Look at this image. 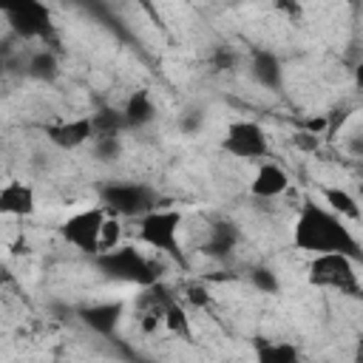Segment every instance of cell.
<instances>
[{
	"instance_id": "14",
	"label": "cell",
	"mask_w": 363,
	"mask_h": 363,
	"mask_svg": "<svg viewBox=\"0 0 363 363\" xmlns=\"http://www.w3.org/2000/svg\"><path fill=\"white\" fill-rule=\"evenodd\" d=\"M79 315H82V323H85L88 329H94V332H99V335H111V332L116 329L119 318H122V303H111V301H105V303H91V306H85Z\"/></svg>"
},
{
	"instance_id": "6",
	"label": "cell",
	"mask_w": 363,
	"mask_h": 363,
	"mask_svg": "<svg viewBox=\"0 0 363 363\" xmlns=\"http://www.w3.org/2000/svg\"><path fill=\"white\" fill-rule=\"evenodd\" d=\"M99 204L119 218H142L150 210L159 207V196L153 187L142 184V182H111L99 190Z\"/></svg>"
},
{
	"instance_id": "23",
	"label": "cell",
	"mask_w": 363,
	"mask_h": 363,
	"mask_svg": "<svg viewBox=\"0 0 363 363\" xmlns=\"http://www.w3.org/2000/svg\"><path fill=\"white\" fill-rule=\"evenodd\" d=\"M354 88H357V91L363 94V62H360V65L354 68Z\"/></svg>"
},
{
	"instance_id": "16",
	"label": "cell",
	"mask_w": 363,
	"mask_h": 363,
	"mask_svg": "<svg viewBox=\"0 0 363 363\" xmlns=\"http://www.w3.org/2000/svg\"><path fill=\"white\" fill-rule=\"evenodd\" d=\"M122 116H125V125H128V128H142V125L153 122V116H156V105H153L150 94H147V91H136V94H130L128 102H125V108H122Z\"/></svg>"
},
{
	"instance_id": "22",
	"label": "cell",
	"mask_w": 363,
	"mask_h": 363,
	"mask_svg": "<svg viewBox=\"0 0 363 363\" xmlns=\"http://www.w3.org/2000/svg\"><path fill=\"white\" fill-rule=\"evenodd\" d=\"M278 11H286V14L295 20V17L301 14V6H298V3H295V6H292V3H278Z\"/></svg>"
},
{
	"instance_id": "17",
	"label": "cell",
	"mask_w": 363,
	"mask_h": 363,
	"mask_svg": "<svg viewBox=\"0 0 363 363\" xmlns=\"http://www.w3.org/2000/svg\"><path fill=\"white\" fill-rule=\"evenodd\" d=\"M167 332H173V335H184V337H190V320H187V312L182 309V303H176V301H170L167 303V309H164V323H162Z\"/></svg>"
},
{
	"instance_id": "21",
	"label": "cell",
	"mask_w": 363,
	"mask_h": 363,
	"mask_svg": "<svg viewBox=\"0 0 363 363\" xmlns=\"http://www.w3.org/2000/svg\"><path fill=\"white\" fill-rule=\"evenodd\" d=\"M318 139H320V136H312V133H306V130H298V133H295V145L303 147V150H315V147H318Z\"/></svg>"
},
{
	"instance_id": "7",
	"label": "cell",
	"mask_w": 363,
	"mask_h": 363,
	"mask_svg": "<svg viewBox=\"0 0 363 363\" xmlns=\"http://www.w3.org/2000/svg\"><path fill=\"white\" fill-rule=\"evenodd\" d=\"M221 150L238 162H267L269 136L255 119H233L221 136Z\"/></svg>"
},
{
	"instance_id": "2",
	"label": "cell",
	"mask_w": 363,
	"mask_h": 363,
	"mask_svg": "<svg viewBox=\"0 0 363 363\" xmlns=\"http://www.w3.org/2000/svg\"><path fill=\"white\" fill-rule=\"evenodd\" d=\"M182 210L176 207H156L136 221V241L150 247L156 255H167L173 261H184L182 250Z\"/></svg>"
},
{
	"instance_id": "20",
	"label": "cell",
	"mask_w": 363,
	"mask_h": 363,
	"mask_svg": "<svg viewBox=\"0 0 363 363\" xmlns=\"http://www.w3.org/2000/svg\"><path fill=\"white\" fill-rule=\"evenodd\" d=\"M252 281H255L261 289H267V292H275V289H278V281H275V275H272L269 269H264V267L252 269Z\"/></svg>"
},
{
	"instance_id": "12",
	"label": "cell",
	"mask_w": 363,
	"mask_h": 363,
	"mask_svg": "<svg viewBox=\"0 0 363 363\" xmlns=\"http://www.w3.org/2000/svg\"><path fill=\"white\" fill-rule=\"evenodd\" d=\"M250 74H252V79H255L261 88H267V91H281V85H284V65H281L278 54H272V51H267V48H261V51L252 54V60H250Z\"/></svg>"
},
{
	"instance_id": "24",
	"label": "cell",
	"mask_w": 363,
	"mask_h": 363,
	"mask_svg": "<svg viewBox=\"0 0 363 363\" xmlns=\"http://www.w3.org/2000/svg\"><path fill=\"white\" fill-rule=\"evenodd\" d=\"M349 363H363V354H357L354 360H349Z\"/></svg>"
},
{
	"instance_id": "9",
	"label": "cell",
	"mask_w": 363,
	"mask_h": 363,
	"mask_svg": "<svg viewBox=\"0 0 363 363\" xmlns=\"http://www.w3.org/2000/svg\"><path fill=\"white\" fill-rule=\"evenodd\" d=\"M289 184H292L289 182V173L278 162L267 159V162H261L255 167V173L250 179V196L252 199H261V201H272V199H281L289 190Z\"/></svg>"
},
{
	"instance_id": "3",
	"label": "cell",
	"mask_w": 363,
	"mask_h": 363,
	"mask_svg": "<svg viewBox=\"0 0 363 363\" xmlns=\"http://www.w3.org/2000/svg\"><path fill=\"white\" fill-rule=\"evenodd\" d=\"M96 267L99 272H105L111 281L119 284H130L139 289H147L153 284H159V269L156 264L136 247V244H122L111 252L96 255Z\"/></svg>"
},
{
	"instance_id": "13",
	"label": "cell",
	"mask_w": 363,
	"mask_h": 363,
	"mask_svg": "<svg viewBox=\"0 0 363 363\" xmlns=\"http://www.w3.org/2000/svg\"><path fill=\"white\" fill-rule=\"evenodd\" d=\"M320 199H323V207H329L335 216H340L343 221H360L363 218V207L360 201L340 184H326L320 187Z\"/></svg>"
},
{
	"instance_id": "10",
	"label": "cell",
	"mask_w": 363,
	"mask_h": 363,
	"mask_svg": "<svg viewBox=\"0 0 363 363\" xmlns=\"http://www.w3.org/2000/svg\"><path fill=\"white\" fill-rule=\"evenodd\" d=\"M37 210V193L31 184L11 179L0 187V213L3 216H14V218H28Z\"/></svg>"
},
{
	"instance_id": "11",
	"label": "cell",
	"mask_w": 363,
	"mask_h": 363,
	"mask_svg": "<svg viewBox=\"0 0 363 363\" xmlns=\"http://www.w3.org/2000/svg\"><path fill=\"white\" fill-rule=\"evenodd\" d=\"M6 17L11 20V26L23 34V37H43L48 31V9L40 3H20L11 6L6 11Z\"/></svg>"
},
{
	"instance_id": "19",
	"label": "cell",
	"mask_w": 363,
	"mask_h": 363,
	"mask_svg": "<svg viewBox=\"0 0 363 363\" xmlns=\"http://www.w3.org/2000/svg\"><path fill=\"white\" fill-rule=\"evenodd\" d=\"M28 71H31L34 77H40V79H48V77L57 74V60H54L48 51H40V54L28 62Z\"/></svg>"
},
{
	"instance_id": "15",
	"label": "cell",
	"mask_w": 363,
	"mask_h": 363,
	"mask_svg": "<svg viewBox=\"0 0 363 363\" xmlns=\"http://www.w3.org/2000/svg\"><path fill=\"white\" fill-rule=\"evenodd\" d=\"M255 363H301V352L295 343L261 337L255 343Z\"/></svg>"
},
{
	"instance_id": "18",
	"label": "cell",
	"mask_w": 363,
	"mask_h": 363,
	"mask_svg": "<svg viewBox=\"0 0 363 363\" xmlns=\"http://www.w3.org/2000/svg\"><path fill=\"white\" fill-rule=\"evenodd\" d=\"M119 241H122V218L119 216H108L105 230H102V252H111V250L122 247Z\"/></svg>"
},
{
	"instance_id": "1",
	"label": "cell",
	"mask_w": 363,
	"mask_h": 363,
	"mask_svg": "<svg viewBox=\"0 0 363 363\" xmlns=\"http://www.w3.org/2000/svg\"><path fill=\"white\" fill-rule=\"evenodd\" d=\"M292 244L295 250L306 252L309 258L315 255H349L354 261L363 258V247L357 241V235L352 233L349 221H343L340 216H335L329 207L306 199L292 221Z\"/></svg>"
},
{
	"instance_id": "4",
	"label": "cell",
	"mask_w": 363,
	"mask_h": 363,
	"mask_svg": "<svg viewBox=\"0 0 363 363\" xmlns=\"http://www.w3.org/2000/svg\"><path fill=\"white\" fill-rule=\"evenodd\" d=\"M306 281L315 289H329V292H340L349 298H357L363 292L360 275L354 269V258L349 255H315L306 264Z\"/></svg>"
},
{
	"instance_id": "8",
	"label": "cell",
	"mask_w": 363,
	"mask_h": 363,
	"mask_svg": "<svg viewBox=\"0 0 363 363\" xmlns=\"http://www.w3.org/2000/svg\"><path fill=\"white\" fill-rule=\"evenodd\" d=\"M43 133H45V139H48L54 147H60V150H77V147L94 142V136H96L94 113L51 122V125L43 128Z\"/></svg>"
},
{
	"instance_id": "5",
	"label": "cell",
	"mask_w": 363,
	"mask_h": 363,
	"mask_svg": "<svg viewBox=\"0 0 363 363\" xmlns=\"http://www.w3.org/2000/svg\"><path fill=\"white\" fill-rule=\"evenodd\" d=\"M108 210L102 204H94V207H82L77 213H71L65 221H60L57 233L60 238L74 247L77 252L82 255H102V230H105V221H108Z\"/></svg>"
}]
</instances>
